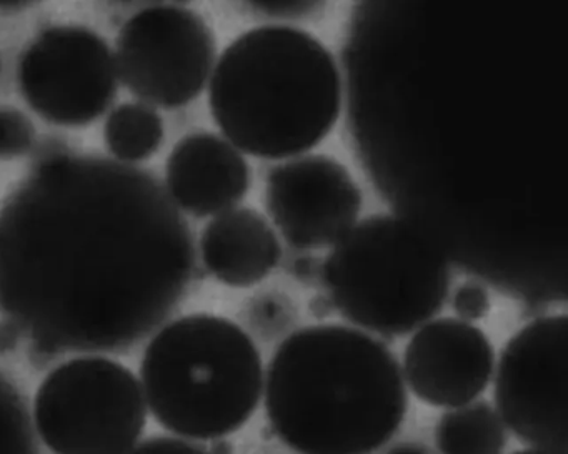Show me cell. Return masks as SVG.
<instances>
[{"instance_id":"obj_1","label":"cell","mask_w":568,"mask_h":454,"mask_svg":"<svg viewBox=\"0 0 568 454\" xmlns=\"http://www.w3.org/2000/svg\"><path fill=\"white\" fill-rule=\"evenodd\" d=\"M191 228L158 177L52 154L0 210V311L42 353L122 351L181 305Z\"/></svg>"},{"instance_id":"obj_2","label":"cell","mask_w":568,"mask_h":454,"mask_svg":"<svg viewBox=\"0 0 568 454\" xmlns=\"http://www.w3.org/2000/svg\"><path fill=\"white\" fill-rule=\"evenodd\" d=\"M264 393L272 431L298 453L381 450L408 407L390 348L345 324H312L285 338L268 363Z\"/></svg>"},{"instance_id":"obj_3","label":"cell","mask_w":568,"mask_h":454,"mask_svg":"<svg viewBox=\"0 0 568 454\" xmlns=\"http://www.w3.org/2000/svg\"><path fill=\"white\" fill-rule=\"evenodd\" d=\"M215 124L252 157L281 161L317 147L342 112V78L328 49L285 25L252 29L219 59L209 85Z\"/></svg>"},{"instance_id":"obj_4","label":"cell","mask_w":568,"mask_h":454,"mask_svg":"<svg viewBox=\"0 0 568 454\" xmlns=\"http://www.w3.org/2000/svg\"><path fill=\"white\" fill-rule=\"evenodd\" d=\"M264 380L251 334L211 313L165 324L141 364L152 416L169 433L195 441L222 440L242 430L261 404Z\"/></svg>"},{"instance_id":"obj_5","label":"cell","mask_w":568,"mask_h":454,"mask_svg":"<svg viewBox=\"0 0 568 454\" xmlns=\"http://www.w3.org/2000/svg\"><path fill=\"white\" fill-rule=\"evenodd\" d=\"M331 303L351 323L405 337L440 313L450 288L444 254L410 221L375 215L332 245L322 265Z\"/></svg>"},{"instance_id":"obj_6","label":"cell","mask_w":568,"mask_h":454,"mask_svg":"<svg viewBox=\"0 0 568 454\" xmlns=\"http://www.w3.org/2000/svg\"><path fill=\"white\" fill-rule=\"evenodd\" d=\"M148 403L119 361L74 358L51 371L34 398V427L54 453H129L141 443Z\"/></svg>"},{"instance_id":"obj_7","label":"cell","mask_w":568,"mask_h":454,"mask_svg":"<svg viewBox=\"0 0 568 454\" xmlns=\"http://www.w3.org/2000/svg\"><path fill=\"white\" fill-rule=\"evenodd\" d=\"M568 317L525 324L501 351L495 404L505 426L540 453L568 451Z\"/></svg>"},{"instance_id":"obj_8","label":"cell","mask_w":568,"mask_h":454,"mask_svg":"<svg viewBox=\"0 0 568 454\" xmlns=\"http://www.w3.org/2000/svg\"><path fill=\"white\" fill-rule=\"evenodd\" d=\"M215 51L214 34L201 16L178 6H152L119 32V82L144 104L184 107L207 85Z\"/></svg>"},{"instance_id":"obj_9","label":"cell","mask_w":568,"mask_h":454,"mask_svg":"<svg viewBox=\"0 0 568 454\" xmlns=\"http://www.w3.org/2000/svg\"><path fill=\"white\" fill-rule=\"evenodd\" d=\"M19 87L29 107L61 127H85L118 97L114 52L104 38L81 25H54L22 52Z\"/></svg>"},{"instance_id":"obj_10","label":"cell","mask_w":568,"mask_h":454,"mask_svg":"<svg viewBox=\"0 0 568 454\" xmlns=\"http://www.w3.org/2000/svg\"><path fill=\"white\" fill-rule=\"evenodd\" d=\"M272 221L297 250L337 244L355 224L362 192L351 172L327 155H307L272 168L265 188Z\"/></svg>"},{"instance_id":"obj_11","label":"cell","mask_w":568,"mask_h":454,"mask_svg":"<svg viewBox=\"0 0 568 454\" xmlns=\"http://www.w3.org/2000/svg\"><path fill=\"white\" fill-rule=\"evenodd\" d=\"M494 368V344L484 330L460 318H438L408 341L402 373L422 403L455 407L487 390Z\"/></svg>"},{"instance_id":"obj_12","label":"cell","mask_w":568,"mask_h":454,"mask_svg":"<svg viewBox=\"0 0 568 454\" xmlns=\"http://www.w3.org/2000/svg\"><path fill=\"white\" fill-rule=\"evenodd\" d=\"M252 172L237 147L209 132L187 135L165 165V190L179 210L197 218L231 210L251 190Z\"/></svg>"},{"instance_id":"obj_13","label":"cell","mask_w":568,"mask_h":454,"mask_svg":"<svg viewBox=\"0 0 568 454\" xmlns=\"http://www.w3.org/2000/svg\"><path fill=\"white\" fill-rule=\"evenodd\" d=\"M205 270L231 288L261 283L281 264L282 247L264 215L254 208H231L215 215L201 237Z\"/></svg>"},{"instance_id":"obj_14","label":"cell","mask_w":568,"mask_h":454,"mask_svg":"<svg viewBox=\"0 0 568 454\" xmlns=\"http://www.w3.org/2000/svg\"><path fill=\"white\" fill-rule=\"evenodd\" d=\"M442 453H500L507 446V430L498 411L487 401H470L447 411L435 427Z\"/></svg>"},{"instance_id":"obj_15","label":"cell","mask_w":568,"mask_h":454,"mask_svg":"<svg viewBox=\"0 0 568 454\" xmlns=\"http://www.w3.org/2000/svg\"><path fill=\"white\" fill-rule=\"evenodd\" d=\"M104 141L119 162H144L154 157L164 144V122L152 105L129 102L109 114Z\"/></svg>"},{"instance_id":"obj_16","label":"cell","mask_w":568,"mask_h":454,"mask_svg":"<svg viewBox=\"0 0 568 454\" xmlns=\"http://www.w3.org/2000/svg\"><path fill=\"white\" fill-rule=\"evenodd\" d=\"M34 450V431L24 401L0 374V453H31Z\"/></svg>"},{"instance_id":"obj_17","label":"cell","mask_w":568,"mask_h":454,"mask_svg":"<svg viewBox=\"0 0 568 454\" xmlns=\"http://www.w3.org/2000/svg\"><path fill=\"white\" fill-rule=\"evenodd\" d=\"M36 144L31 118L16 109H0V161L24 157Z\"/></svg>"},{"instance_id":"obj_18","label":"cell","mask_w":568,"mask_h":454,"mask_svg":"<svg viewBox=\"0 0 568 454\" xmlns=\"http://www.w3.org/2000/svg\"><path fill=\"white\" fill-rule=\"evenodd\" d=\"M251 11L272 19H301L312 18L327 4V0H244Z\"/></svg>"},{"instance_id":"obj_19","label":"cell","mask_w":568,"mask_h":454,"mask_svg":"<svg viewBox=\"0 0 568 454\" xmlns=\"http://www.w3.org/2000/svg\"><path fill=\"white\" fill-rule=\"evenodd\" d=\"M452 308L460 320L478 321L490 311V295L478 281L468 280L455 290Z\"/></svg>"},{"instance_id":"obj_20","label":"cell","mask_w":568,"mask_h":454,"mask_svg":"<svg viewBox=\"0 0 568 454\" xmlns=\"http://www.w3.org/2000/svg\"><path fill=\"white\" fill-rule=\"evenodd\" d=\"M135 451H149V453H204L207 447L202 441L189 440L184 436H152L144 443H139Z\"/></svg>"},{"instance_id":"obj_21","label":"cell","mask_w":568,"mask_h":454,"mask_svg":"<svg viewBox=\"0 0 568 454\" xmlns=\"http://www.w3.org/2000/svg\"><path fill=\"white\" fill-rule=\"evenodd\" d=\"M21 333L22 331L19 330L18 324L12 323L11 320L0 323V354L14 350Z\"/></svg>"},{"instance_id":"obj_22","label":"cell","mask_w":568,"mask_h":454,"mask_svg":"<svg viewBox=\"0 0 568 454\" xmlns=\"http://www.w3.org/2000/svg\"><path fill=\"white\" fill-rule=\"evenodd\" d=\"M41 0H0V12H19L31 6L38 4Z\"/></svg>"},{"instance_id":"obj_23","label":"cell","mask_w":568,"mask_h":454,"mask_svg":"<svg viewBox=\"0 0 568 454\" xmlns=\"http://www.w3.org/2000/svg\"><path fill=\"white\" fill-rule=\"evenodd\" d=\"M392 451H397V453H405V451H412V453H422V451H427V447L414 446V444H404V446L394 447Z\"/></svg>"},{"instance_id":"obj_24","label":"cell","mask_w":568,"mask_h":454,"mask_svg":"<svg viewBox=\"0 0 568 454\" xmlns=\"http://www.w3.org/2000/svg\"><path fill=\"white\" fill-rule=\"evenodd\" d=\"M174 2H178V4H189L192 0H174Z\"/></svg>"},{"instance_id":"obj_25","label":"cell","mask_w":568,"mask_h":454,"mask_svg":"<svg viewBox=\"0 0 568 454\" xmlns=\"http://www.w3.org/2000/svg\"><path fill=\"white\" fill-rule=\"evenodd\" d=\"M121 2H135V0H121Z\"/></svg>"},{"instance_id":"obj_26","label":"cell","mask_w":568,"mask_h":454,"mask_svg":"<svg viewBox=\"0 0 568 454\" xmlns=\"http://www.w3.org/2000/svg\"><path fill=\"white\" fill-rule=\"evenodd\" d=\"M0 68H2V65H0Z\"/></svg>"}]
</instances>
